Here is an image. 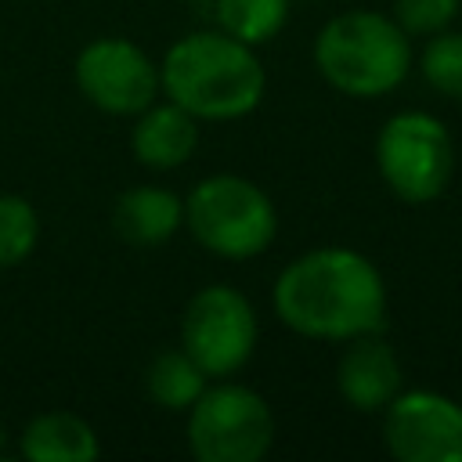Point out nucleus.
Listing matches in <instances>:
<instances>
[{"label":"nucleus","mask_w":462,"mask_h":462,"mask_svg":"<svg viewBox=\"0 0 462 462\" xmlns=\"http://www.w3.org/2000/svg\"><path fill=\"white\" fill-rule=\"evenodd\" d=\"M278 321L321 343H346L386 328L383 271L350 245H318L292 256L271 292Z\"/></svg>","instance_id":"1"},{"label":"nucleus","mask_w":462,"mask_h":462,"mask_svg":"<svg viewBox=\"0 0 462 462\" xmlns=\"http://www.w3.org/2000/svg\"><path fill=\"white\" fill-rule=\"evenodd\" d=\"M339 397L365 415L383 411L401 393V361L383 332H365L346 339V350L336 361Z\"/></svg>","instance_id":"10"},{"label":"nucleus","mask_w":462,"mask_h":462,"mask_svg":"<svg viewBox=\"0 0 462 462\" xmlns=\"http://www.w3.org/2000/svg\"><path fill=\"white\" fill-rule=\"evenodd\" d=\"M4 448H7V430H4V422H0V455H4Z\"/></svg>","instance_id":"19"},{"label":"nucleus","mask_w":462,"mask_h":462,"mask_svg":"<svg viewBox=\"0 0 462 462\" xmlns=\"http://www.w3.org/2000/svg\"><path fill=\"white\" fill-rule=\"evenodd\" d=\"M18 451L29 462H94L101 440L94 426L72 411H40L25 422Z\"/></svg>","instance_id":"13"},{"label":"nucleus","mask_w":462,"mask_h":462,"mask_svg":"<svg viewBox=\"0 0 462 462\" xmlns=\"http://www.w3.org/2000/svg\"><path fill=\"white\" fill-rule=\"evenodd\" d=\"M72 79L79 94L105 116H137L162 90L155 58L126 36L90 40L72 61Z\"/></svg>","instance_id":"8"},{"label":"nucleus","mask_w":462,"mask_h":462,"mask_svg":"<svg viewBox=\"0 0 462 462\" xmlns=\"http://www.w3.org/2000/svg\"><path fill=\"white\" fill-rule=\"evenodd\" d=\"M188 235L220 260H256L278 235L271 195L242 173L202 177L184 199Z\"/></svg>","instance_id":"4"},{"label":"nucleus","mask_w":462,"mask_h":462,"mask_svg":"<svg viewBox=\"0 0 462 462\" xmlns=\"http://www.w3.org/2000/svg\"><path fill=\"white\" fill-rule=\"evenodd\" d=\"M260 321L242 289L217 282L202 285L180 314V350L209 375L231 379L256 350Z\"/></svg>","instance_id":"7"},{"label":"nucleus","mask_w":462,"mask_h":462,"mask_svg":"<svg viewBox=\"0 0 462 462\" xmlns=\"http://www.w3.org/2000/svg\"><path fill=\"white\" fill-rule=\"evenodd\" d=\"M159 87L199 123H235L260 108L267 72L249 43L220 29H199L166 47Z\"/></svg>","instance_id":"2"},{"label":"nucleus","mask_w":462,"mask_h":462,"mask_svg":"<svg viewBox=\"0 0 462 462\" xmlns=\"http://www.w3.org/2000/svg\"><path fill=\"white\" fill-rule=\"evenodd\" d=\"M188 415V451L199 462H260L274 444V411L245 383L217 379Z\"/></svg>","instance_id":"6"},{"label":"nucleus","mask_w":462,"mask_h":462,"mask_svg":"<svg viewBox=\"0 0 462 462\" xmlns=\"http://www.w3.org/2000/svg\"><path fill=\"white\" fill-rule=\"evenodd\" d=\"M40 245V213L25 195L0 191V271L18 267Z\"/></svg>","instance_id":"16"},{"label":"nucleus","mask_w":462,"mask_h":462,"mask_svg":"<svg viewBox=\"0 0 462 462\" xmlns=\"http://www.w3.org/2000/svg\"><path fill=\"white\" fill-rule=\"evenodd\" d=\"M213 14L220 32L260 47L285 29L289 0H213Z\"/></svg>","instance_id":"15"},{"label":"nucleus","mask_w":462,"mask_h":462,"mask_svg":"<svg viewBox=\"0 0 462 462\" xmlns=\"http://www.w3.org/2000/svg\"><path fill=\"white\" fill-rule=\"evenodd\" d=\"M419 72L437 94L462 101V32L444 29L426 36V47L419 54Z\"/></svg>","instance_id":"17"},{"label":"nucleus","mask_w":462,"mask_h":462,"mask_svg":"<svg viewBox=\"0 0 462 462\" xmlns=\"http://www.w3.org/2000/svg\"><path fill=\"white\" fill-rule=\"evenodd\" d=\"M206 386H209V375L180 346L155 354L144 372V390L152 404H159L162 411H188Z\"/></svg>","instance_id":"14"},{"label":"nucleus","mask_w":462,"mask_h":462,"mask_svg":"<svg viewBox=\"0 0 462 462\" xmlns=\"http://www.w3.org/2000/svg\"><path fill=\"white\" fill-rule=\"evenodd\" d=\"M383 444L397 462H462V404L437 390H401L383 408Z\"/></svg>","instance_id":"9"},{"label":"nucleus","mask_w":462,"mask_h":462,"mask_svg":"<svg viewBox=\"0 0 462 462\" xmlns=\"http://www.w3.org/2000/svg\"><path fill=\"white\" fill-rule=\"evenodd\" d=\"M375 170L408 206L440 199L455 173V141L448 123L415 108L390 116L375 134Z\"/></svg>","instance_id":"5"},{"label":"nucleus","mask_w":462,"mask_h":462,"mask_svg":"<svg viewBox=\"0 0 462 462\" xmlns=\"http://www.w3.org/2000/svg\"><path fill=\"white\" fill-rule=\"evenodd\" d=\"M184 227V199L162 184H134L112 206V231L130 245H162Z\"/></svg>","instance_id":"12"},{"label":"nucleus","mask_w":462,"mask_h":462,"mask_svg":"<svg viewBox=\"0 0 462 462\" xmlns=\"http://www.w3.org/2000/svg\"><path fill=\"white\" fill-rule=\"evenodd\" d=\"M458 11H462V0H393V22L411 40L451 29Z\"/></svg>","instance_id":"18"},{"label":"nucleus","mask_w":462,"mask_h":462,"mask_svg":"<svg viewBox=\"0 0 462 462\" xmlns=\"http://www.w3.org/2000/svg\"><path fill=\"white\" fill-rule=\"evenodd\" d=\"M411 36L383 11H343L314 36V69L343 97L375 101L411 72Z\"/></svg>","instance_id":"3"},{"label":"nucleus","mask_w":462,"mask_h":462,"mask_svg":"<svg viewBox=\"0 0 462 462\" xmlns=\"http://www.w3.org/2000/svg\"><path fill=\"white\" fill-rule=\"evenodd\" d=\"M199 144V119L180 105L152 101L144 112L134 116L130 126V152L148 170H177L195 155Z\"/></svg>","instance_id":"11"}]
</instances>
